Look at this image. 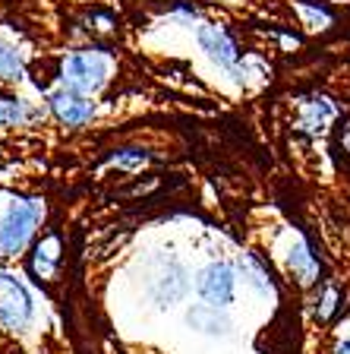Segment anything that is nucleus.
Returning <instances> with one entry per match:
<instances>
[{
  "label": "nucleus",
  "instance_id": "nucleus-15",
  "mask_svg": "<svg viewBox=\"0 0 350 354\" xmlns=\"http://www.w3.org/2000/svg\"><path fill=\"white\" fill-rule=\"evenodd\" d=\"M335 301H338V291H329V295H325V301H322V310H319V317H322V319H329V317H331V310L338 307Z\"/></svg>",
  "mask_w": 350,
  "mask_h": 354
},
{
  "label": "nucleus",
  "instance_id": "nucleus-16",
  "mask_svg": "<svg viewBox=\"0 0 350 354\" xmlns=\"http://www.w3.org/2000/svg\"><path fill=\"white\" fill-rule=\"evenodd\" d=\"M338 354H350V342H344V345H338Z\"/></svg>",
  "mask_w": 350,
  "mask_h": 354
},
{
  "label": "nucleus",
  "instance_id": "nucleus-13",
  "mask_svg": "<svg viewBox=\"0 0 350 354\" xmlns=\"http://www.w3.org/2000/svg\"><path fill=\"white\" fill-rule=\"evenodd\" d=\"M329 118H331V104L329 102H322L319 108L313 104V108H309V114L303 118V127H307V130H319V127L325 124Z\"/></svg>",
  "mask_w": 350,
  "mask_h": 354
},
{
  "label": "nucleus",
  "instance_id": "nucleus-9",
  "mask_svg": "<svg viewBox=\"0 0 350 354\" xmlns=\"http://www.w3.org/2000/svg\"><path fill=\"white\" fill-rule=\"evenodd\" d=\"M190 326H193V329H202V332H224L227 329V319L218 317V307L205 304V307H196L190 313Z\"/></svg>",
  "mask_w": 350,
  "mask_h": 354
},
{
  "label": "nucleus",
  "instance_id": "nucleus-1",
  "mask_svg": "<svg viewBox=\"0 0 350 354\" xmlns=\"http://www.w3.org/2000/svg\"><path fill=\"white\" fill-rule=\"evenodd\" d=\"M108 70H110L108 54L79 51V54H70V57H66L64 82H66V88H73V92H79V95H92V92H98V88L104 86Z\"/></svg>",
  "mask_w": 350,
  "mask_h": 354
},
{
  "label": "nucleus",
  "instance_id": "nucleus-10",
  "mask_svg": "<svg viewBox=\"0 0 350 354\" xmlns=\"http://www.w3.org/2000/svg\"><path fill=\"white\" fill-rule=\"evenodd\" d=\"M291 269L303 285L315 281V275H319V263H315V257L307 250V247H297V250L291 253Z\"/></svg>",
  "mask_w": 350,
  "mask_h": 354
},
{
  "label": "nucleus",
  "instance_id": "nucleus-8",
  "mask_svg": "<svg viewBox=\"0 0 350 354\" xmlns=\"http://www.w3.org/2000/svg\"><path fill=\"white\" fill-rule=\"evenodd\" d=\"M57 250H60V241L57 237H44L41 243H38L35 250V259H32V269H35L41 279H48V275L54 272V263H57Z\"/></svg>",
  "mask_w": 350,
  "mask_h": 354
},
{
  "label": "nucleus",
  "instance_id": "nucleus-14",
  "mask_svg": "<svg viewBox=\"0 0 350 354\" xmlns=\"http://www.w3.org/2000/svg\"><path fill=\"white\" fill-rule=\"evenodd\" d=\"M148 155H142L139 149H126V152L114 155V165H124V168H136V165H146Z\"/></svg>",
  "mask_w": 350,
  "mask_h": 354
},
{
  "label": "nucleus",
  "instance_id": "nucleus-2",
  "mask_svg": "<svg viewBox=\"0 0 350 354\" xmlns=\"http://www.w3.org/2000/svg\"><path fill=\"white\" fill-rule=\"evenodd\" d=\"M38 215H41V203L38 199H26L16 203L3 218H0V253H16L26 247L32 228H35Z\"/></svg>",
  "mask_w": 350,
  "mask_h": 354
},
{
  "label": "nucleus",
  "instance_id": "nucleus-7",
  "mask_svg": "<svg viewBox=\"0 0 350 354\" xmlns=\"http://www.w3.org/2000/svg\"><path fill=\"white\" fill-rule=\"evenodd\" d=\"M152 295H155V301H158L161 307H171V304H177L183 295H186V272H183L177 263H168L158 275H155Z\"/></svg>",
  "mask_w": 350,
  "mask_h": 354
},
{
  "label": "nucleus",
  "instance_id": "nucleus-3",
  "mask_svg": "<svg viewBox=\"0 0 350 354\" xmlns=\"http://www.w3.org/2000/svg\"><path fill=\"white\" fill-rule=\"evenodd\" d=\"M32 319L29 291L10 275H0V323L7 329H26Z\"/></svg>",
  "mask_w": 350,
  "mask_h": 354
},
{
  "label": "nucleus",
  "instance_id": "nucleus-12",
  "mask_svg": "<svg viewBox=\"0 0 350 354\" xmlns=\"http://www.w3.org/2000/svg\"><path fill=\"white\" fill-rule=\"evenodd\" d=\"M29 118L26 104L16 102V98H0V127H10V124H22Z\"/></svg>",
  "mask_w": 350,
  "mask_h": 354
},
{
  "label": "nucleus",
  "instance_id": "nucleus-11",
  "mask_svg": "<svg viewBox=\"0 0 350 354\" xmlns=\"http://www.w3.org/2000/svg\"><path fill=\"white\" fill-rule=\"evenodd\" d=\"M22 76V57L7 48V44H0V80H19Z\"/></svg>",
  "mask_w": 350,
  "mask_h": 354
},
{
  "label": "nucleus",
  "instance_id": "nucleus-5",
  "mask_svg": "<svg viewBox=\"0 0 350 354\" xmlns=\"http://www.w3.org/2000/svg\"><path fill=\"white\" fill-rule=\"evenodd\" d=\"M48 102H51V111L66 127H82L92 120V114H95L92 102H86V95H79L73 88H57V92L48 95Z\"/></svg>",
  "mask_w": 350,
  "mask_h": 354
},
{
  "label": "nucleus",
  "instance_id": "nucleus-4",
  "mask_svg": "<svg viewBox=\"0 0 350 354\" xmlns=\"http://www.w3.org/2000/svg\"><path fill=\"white\" fill-rule=\"evenodd\" d=\"M233 288H237V279H233V269L227 263H212L196 279L199 297L212 307H227L233 301Z\"/></svg>",
  "mask_w": 350,
  "mask_h": 354
},
{
  "label": "nucleus",
  "instance_id": "nucleus-6",
  "mask_svg": "<svg viewBox=\"0 0 350 354\" xmlns=\"http://www.w3.org/2000/svg\"><path fill=\"white\" fill-rule=\"evenodd\" d=\"M199 44H202L205 51H208V57L218 60L221 66L237 70L240 54H237V44L231 41V35H227L224 29H218V26H202V29H199Z\"/></svg>",
  "mask_w": 350,
  "mask_h": 354
}]
</instances>
